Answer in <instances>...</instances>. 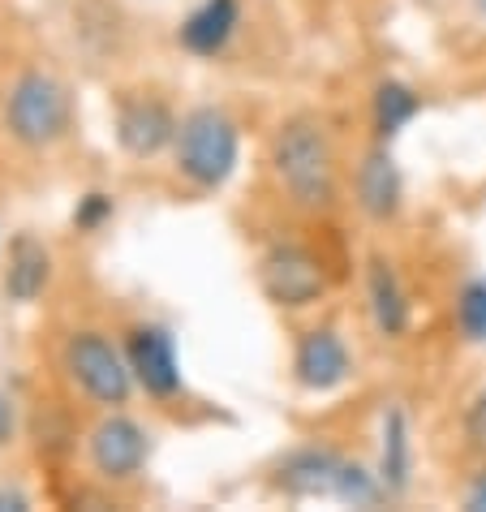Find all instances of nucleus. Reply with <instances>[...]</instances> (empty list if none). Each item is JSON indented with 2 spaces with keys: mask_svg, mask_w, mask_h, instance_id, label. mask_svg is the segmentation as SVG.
I'll return each instance as SVG.
<instances>
[{
  "mask_svg": "<svg viewBox=\"0 0 486 512\" xmlns=\"http://www.w3.org/2000/svg\"><path fill=\"white\" fill-rule=\"evenodd\" d=\"M366 302H370V319H375L379 336L396 340L409 332V319H413L409 293H405V284H400L396 267L383 259V254H375L366 267Z\"/></svg>",
  "mask_w": 486,
  "mask_h": 512,
  "instance_id": "nucleus-12",
  "label": "nucleus"
},
{
  "mask_svg": "<svg viewBox=\"0 0 486 512\" xmlns=\"http://www.w3.org/2000/svg\"><path fill=\"white\" fill-rule=\"evenodd\" d=\"M125 358H130L134 383L155 401H173L181 396V358L177 340L160 323H138L125 332Z\"/></svg>",
  "mask_w": 486,
  "mask_h": 512,
  "instance_id": "nucleus-7",
  "label": "nucleus"
},
{
  "mask_svg": "<svg viewBox=\"0 0 486 512\" xmlns=\"http://www.w3.org/2000/svg\"><path fill=\"white\" fill-rule=\"evenodd\" d=\"M465 439H469V448H474L478 457H486V388L465 409Z\"/></svg>",
  "mask_w": 486,
  "mask_h": 512,
  "instance_id": "nucleus-20",
  "label": "nucleus"
},
{
  "mask_svg": "<svg viewBox=\"0 0 486 512\" xmlns=\"http://www.w3.org/2000/svg\"><path fill=\"white\" fill-rule=\"evenodd\" d=\"M65 375L87 401L104 409H121L134 392V371L125 349H117L104 332H74L65 340Z\"/></svg>",
  "mask_w": 486,
  "mask_h": 512,
  "instance_id": "nucleus-4",
  "label": "nucleus"
},
{
  "mask_svg": "<svg viewBox=\"0 0 486 512\" xmlns=\"http://www.w3.org/2000/svg\"><path fill=\"white\" fill-rule=\"evenodd\" d=\"M456 332L469 345H486V276H469L456 293Z\"/></svg>",
  "mask_w": 486,
  "mask_h": 512,
  "instance_id": "nucleus-18",
  "label": "nucleus"
},
{
  "mask_svg": "<svg viewBox=\"0 0 486 512\" xmlns=\"http://www.w3.org/2000/svg\"><path fill=\"white\" fill-rule=\"evenodd\" d=\"M465 508L469 512H486V469H478L465 487Z\"/></svg>",
  "mask_w": 486,
  "mask_h": 512,
  "instance_id": "nucleus-22",
  "label": "nucleus"
},
{
  "mask_svg": "<svg viewBox=\"0 0 486 512\" xmlns=\"http://www.w3.org/2000/svg\"><path fill=\"white\" fill-rule=\"evenodd\" d=\"M370 112H375V134H379V142H392L422 112V95L413 91V87H405V82L388 78V82H379V87H375V104H370Z\"/></svg>",
  "mask_w": 486,
  "mask_h": 512,
  "instance_id": "nucleus-16",
  "label": "nucleus"
},
{
  "mask_svg": "<svg viewBox=\"0 0 486 512\" xmlns=\"http://www.w3.org/2000/svg\"><path fill=\"white\" fill-rule=\"evenodd\" d=\"M400 198H405V181H400V168L392 160L388 142H379L357 164V207L370 220H392L400 211Z\"/></svg>",
  "mask_w": 486,
  "mask_h": 512,
  "instance_id": "nucleus-11",
  "label": "nucleus"
},
{
  "mask_svg": "<svg viewBox=\"0 0 486 512\" xmlns=\"http://www.w3.org/2000/svg\"><path fill=\"white\" fill-rule=\"evenodd\" d=\"M173 160L177 173L190 181L194 190H220L233 181L237 164H241V130L224 108H194L185 112L177 125V142H173Z\"/></svg>",
  "mask_w": 486,
  "mask_h": 512,
  "instance_id": "nucleus-2",
  "label": "nucleus"
},
{
  "mask_svg": "<svg viewBox=\"0 0 486 512\" xmlns=\"http://www.w3.org/2000/svg\"><path fill=\"white\" fill-rule=\"evenodd\" d=\"M259 284L267 293V302H276L284 310H302L310 302H319L323 289H327V276H323V263L314 259L306 246H271L259 263Z\"/></svg>",
  "mask_w": 486,
  "mask_h": 512,
  "instance_id": "nucleus-6",
  "label": "nucleus"
},
{
  "mask_svg": "<svg viewBox=\"0 0 486 512\" xmlns=\"http://www.w3.org/2000/svg\"><path fill=\"white\" fill-rule=\"evenodd\" d=\"M31 508V500L18 491V487H9V482H0V512H26Z\"/></svg>",
  "mask_w": 486,
  "mask_h": 512,
  "instance_id": "nucleus-23",
  "label": "nucleus"
},
{
  "mask_svg": "<svg viewBox=\"0 0 486 512\" xmlns=\"http://www.w3.org/2000/svg\"><path fill=\"white\" fill-rule=\"evenodd\" d=\"M379 478L388 495H405L413 487V422L400 405L383 409L379 422Z\"/></svg>",
  "mask_w": 486,
  "mask_h": 512,
  "instance_id": "nucleus-13",
  "label": "nucleus"
},
{
  "mask_svg": "<svg viewBox=\"0 0 486 512\" xmlns=\"http://www.w3.org/2000/svg\"><path fill=\"white\" fill-rule=\"evenodd\" d=\"M478 13H482V18H486V0H478Z\"/></svg>",
  "mask_w": 486,
  "mask_h": 512,
  "instance_id": "nucleus-24",
  "label": "nucleus"
},
{
  "mask_svg": "<svg viewBox=\"0 0 486 512\" xmlns=\"http://www.w3.org/2000/svg\"><path fill=\"white\" fill-rule=\"evenodd\" d=\"M177 117L164 99L151 95H121L117 99V142L134 160H155L177 142Z\"/></svg>",
  "mask_w": 486,
  "mask_h": 512,
  "instance_id": "nucleus-9",
  "label": "nucleus"
},
{
  "mask_svg": "<svg viewBox=\"0 0 486 512\" xmlns=\"http://www.w3.org/2000/svg\"><path fill=\"white\" fill-rule=\"evenodd\" d=\"M112 211H117V203H112V194L104 190H91V194H82L78 198V207H74V224L82 233H99L104 224L112 220Z\"/></svg>",
  "mask_w": 486,
  "mask_h": 512,
  "instance_id": "nucleus-19",
  "label": "nucleus"
},
{
  "mask_svg": "<svg viewBox=\"0 0 486 512\" xmlns=\"http://www.w3.org/2000/svg\"><path fill=\"white\" fill-rule=\"evenodd\" d=\"M340 452L323 448V444H302L293 452H284V461L276 465V491H284L289 500H319V495H332L336 469H340Z\"/></svg>",
  "mask_w": 486,
  "mask_h": 512,
  "instance_id": "nucleus-10",
  "label": "nucleus"
},
{
  "mask_svg": "<svg viewBox=\"0 0 486 512\" xmlns=\"http://www.w3.org/2000/svg\"><path fill=\"white\" fill-rule=\"evenodd\" d=\"M271 168H276L280 190L289 194L293 207L323 211L336 203V160L332 142H327L323 125L314 117H293L276 134L271 147Z\"/></svg>",
  "mask_w": 486,
  "mask_h": 512,
  "instance_id": "nucleus-1",
  "label": "nucleus"
},
{
  "mask_svg": "<svg viewBox=\"0 0 486 512\" xmlns=\"http://www.w3.org/2000/svg\"><path fill=\"white\" fill-rule=\"evenodd\" d=\"M48 280H52V254H48L44 241L31 237V233L13 237L9 263H5V297L9 302L31 306L35 297L48 289Z\"/></svg>",
  "mask_w": 486,
  "mask_h": 512,
  "instance_id": "nucleus-15",
  "label": "nucleus"
},
{
  "mask_svg": "<svg viewBox=\"0 0 486 512\" xmlns=\"http://www.w3.org/2000/svg\"><path fill=\"white\" fill-rule=\"evenodd\" d=\"M332 500L345 508H375L388 500V487H383L379 469H366L362 461H340L336 482H332Z\"/></svg>",
  "mask_w": 486,
  "mask_h": 512,
  "instance_id": "nucleus-17",
  "label": "nucleus"
},
{
  "mask_svg": "<svg viewBox=\"0 0 486 512\" xmlns=\"http://www.w3.org/2000/svg\"><path fill=\"white\" fill-rule=\"evenodd\" d=\"M87 461L104 482H130L151 461V431L112 409L87 435Z\"/></svg>",
  "mask_w": 486,
  "mask_h": 512,
  "instance_id": "nucleus-5",
  "label": "nucleus"
},
{
  "mask_svg": "<svg viewBox=\"0 0 486 512\" xmlns=\"http://www.w3.org/2000/svg\"><path fill=\"white\" fill-rule=\"evenodd\" d=\"M237 26H241L237 0H203V5L190 9V18L181 22V48L194 56H220L233 44Z\"/></svg>",
  "mask_w": 486,
  "mask_h": 512,
  "instance_id": "nucleus-14",
  "label": "nucleus"
},
{
  "mask_svg": "<svg viewBox=\"0 0 486 512\" xmlns=\"http://www.w3.org/2000/svg\"><path fill=\"white\" fill-rule=\"evenodd\" d=\"M293 379L306 392H336L353 379V353L336 327H310L297 336L293 349Z\"/></svg>",
  "mask_w": 486,
  "mask_h": 512,
  "instance_id": "nucleus-8",
  "label": "nucleus"
},
{
  "mask_svg": "<svg viewBox=\"0 0 486 512\" xmlns=\"http://www.w3.org/2000/svg\"><path fill=\"white\" fill-rule=\"evenodd\" d=\"M5 130L22 147H52L69 130V91L44 69H26L9 87Z\"/></svg>",
  "mask_w": 486,
  "mask_h": 512,
  "instance_id": "nucleus-3",
  "label": "nucleus"
},
{
  "mask_svg": "<svg viewBox=\"0 0 486 512\" xmlns=\"http://www.w3.org/2000/svg\"><path fill=\"white\" fill-rule=\"evenodd\" d=\"M18 435V405H13L9 392H0V448Z\"/></svg>",
  "mask_w": 486,
  "mask_h": 512,
  "instance_id": "nucleus-21",
  "label": "nucleus"
}]
</instances>
